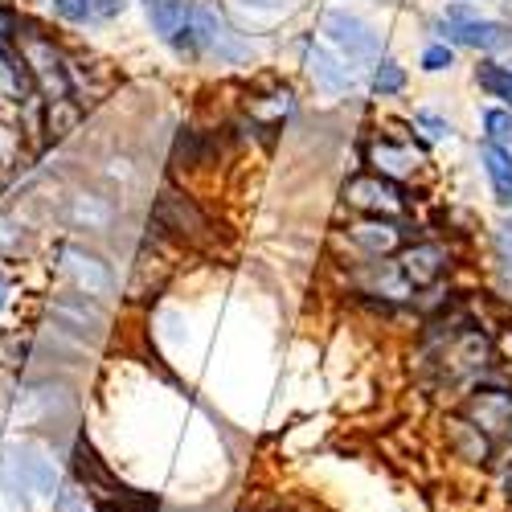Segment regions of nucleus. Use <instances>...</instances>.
<instances>
[{"label": "nucleus", "instance_id": "dca6fc26", "mask_svg": "<svg viewBox=\"0 0 512 512\" xmlns=\"http://www.w3.org/2000/svg\"><path fill=\"white\" fill-rule=\"evenodd\" d=\"M66 218H70L74 226H87V230H107L111 218H115V209H111L103 197H95V193H78V197H70Z\"/></svg>", "mask_w": 512, "mask_h": 512}, {"label": "nucleus", "instance_id": "39448f33", "mask_svg": "<svg viewBox=\"0 0 512 512\" xmlns=\"http://www.w3.org/2000/svg\"><path fill=\"white\" fill-rule=\"evenodd\" d=\"M447 37L459 41V46H472V50H484V54H496L512 41V25L504 21H488L463 5H451L447 9Z\"/></svg>", "mask_w": 512, "mask_h": 512}, {"label": "nucleus", "instance_id": "f03ea898", "mask_svg": "<svg viewBox=\"0 0 512 512\" xmlns=\"http://www.w3.org/2000/svg\"><path fill=\"white\" fill-rule=\"evenodd\" d=\"M9 480H17L33 500H54L58 496V463L46 447L37 443H13L5 451V467H0Z\"/></svg>", "mask_w": 512, "mask_h": 512}, {"label": "nucleus", "instance_id": "c85d7f7f", "mask_svg": "<svg viewBox=\"0 0 512 512\" xmlns=\"http://www.w3.org/2000/svg\"><path fill=\"white\" fill-rule=\"evenodd\" d=\"M504 492H508V500H512V467L504 472Z\"/></svg>", "mask_w": 512, "mask_h": 512}, {"label": "nucleus", "instance_id": "aec40b11", "mask_svg": "<svg viewBox=\"0 0 512 512\" xmlns=\"http://www.w3.org/2000/svg\"><path fill=\"white\" fill-rule=\"evenodd\" d=\"M476 82L492 95V99H504L512 107V70L508 66H496V62H484L476 66Z\"/></svg>", "mask_w": 512, "mask_h": 512}, {"label": "nucleus", "instance_id": "393cba45", "mask_svg": "<svg viewBox=\"0 0 512 512\" xmlns=\"http://www.w3.org/2000/svg\"><path fill=\"white\" fill-rule=\"evenodd\" d=\"M455 58H451V50L447 46H426L422 50V70H431V74H439V70H447Z\"/></svg>", "mask_w": 512, "mask_h": 512}, {"label": "nucleus", "instance_id": "f8f14e48", "mask_svg": "<svg viewBox=\"0 0 512 512\" xmlns=\"http://www.w3.org/2000/svg\"><path fill=\"white\" fill-rule=\"evenodd\" d=\"M398 271H402V279H406L410 287H431V283H439L443 271H447V254H443L439 246H431V242H418V246H410V250L402 254Z\"/></svg>", "mask_w": 512, "mask_h": 512}, {"label": "nucleus", "instance_id": "6ab92c4d", "mask_svg": "<svg viewBox=\"0 0 512 512\" xmlns=\"http://www.w3.org/2000/svg\"><path fill=\"white\" fill-rule=\"evenodd\" d=\"M455 439H459V451H463L467 459H476V463H488V459H492V435L480 431L476 422H459V426H455Z\"/></svg>", "mask_w": 512, "mask_h": 512}, {"label": "nucleus", "instance_id": "a211bd4d", "mask_svg": "<svg viewBox=\"0 0 512 512\" xmlns=\"http://www.w3.org/2000/svg\"><path fill=\"white\" fill-rule=\"evenodd\" d=\"M173 160L177 164H185V168H205L209 160H213V140L209 136H201V132H185L177 136V144H173Z\"/></svg>", "mask_w": 512, "mask_h": 512}, {"label": "nucleus", "instance_id": "1a4fd4ad", "mask_svg": "<svg viewBox=\"0 0 512 512\" xmlns=\"http://www.w3.org/2000/svg\"><path fill=\"white\" fill-rule=\"evenodd\" d=\"M345 197H349V205L381 213V218H398V213L406 209L402 189L394 181H386V177H357V181L345 185Z\"/></svg>", "mask_w": 512, "mask_h": 512}, {"label": "nucleus", "instance_id": "c756f323", "mask_svg": "<svg viewBox=\"0 0 512 512\" xmlns=\"http://www.w3.org/2000/svg\"><path fill=\"white\" fill-rule=\"evenodd\" d=\"M508 70H512V62H508Z\"/></svg>", "mask_w": 512, "mask_h": 512}, {"label": "nucleus", "instance_id": "20e7f679", "mask_svg": "<svg viewBox=\"0 0 512 512\" xmlns=\"http://www.w3.org/2000/svg\"><path fill=\"white\" fill-rule=\"evenodd\" d=\"M439 365H443V377L447 381H463V377H472L480 373L488 361H492V345H488V336L472 324H463V328H451L447 340H443V349H439Z\"/></svg>", "mask_w": 512, "mask_h": 512}, {"label": "nucleus", "instance_id": "0eeeda50", "mask_svg": "<svg viewBox=\"0 0 512 512\" xmlns=\"http://www.w3.org/2000/svg\"><path fill=\"white\" fill-rule=\"evenodd\" d=\"M50 312H54V320H58L62 332H74L82 340H99V332L107 328V312L99 304H91L82 291L58 295V300L50 304Z\"/></svg>", "mask_w": 512, "mask_h": 512}, {"label": "nucleus", "instance_id": "5701e85b", "mask_svg": "<svg viewBox=\"0 0 512 512\" xmlns=\"http://www.w3.org/2000/svg\"><path fill=\"white\" fill-rule=\"evenodd\" d=\"M484 127H488V144H512V115L508 111H488Z\"/></svg>", "mask_w": 512, "mask_h": 512}, {"label": "nucleus", "instance_id": "cd10ccee", "mask_svg": "<svg viewBox=\"0 0 512 512\" xmlns=\"http://www.w3.org/2000/svg\"><path fill=\"white\" fill-rule=\"evenodd\" d=\"M5 304H9V287L0 283V312H5Z\"/></svg>", "mask_w": 512, "mask_h": 512}, {"label": "nucleus", "instance_id": "f3484780", "mask_svg": "<svg viewBox=\"0 0 512 512\" xmlns=\"http://www.w3.org/2000/svg\"><path fill=\"white\" fill-rule=\"evenodd\" d=\"M480 160H484V168H488V181H492L496 197H500L504 205H512V156H508L500 144H484V148H480Z\"/></svg>", "mask_w": 512, "mask_h": 512}, {"label": "nucleus", "instance_id": "6e6552de", "mask_svg": "<svg viewBox=\"0 0 512 512\" xmlns=\"http://www.w3.org/2000/svg\"><path fill=\"white\" fill-rule=\"evenodd\" d=\"M324 33H328L332 46H340V50H345V58H353V62L357 58H377V33L361 17H353V13L332 9L324 17Z\"/></svg>", "mask_w": 512, "mask_h": 512}, {"label": "nucleus", "instance_id": "b1692460", "mask_svg": "<svg viewBox=\"0 0 512 512\" xmlns=\"http://www.w3.org/2000/svg\"><path fill=\"white\" fill-rule=\"evenodd\" d=\"M414 123H418V127H426V132H431L435 140H447V136L455 132V127H451L447 119H439L435 111H418V115H414Z\"/></svg>", "mask_w": 512, "mask_h": 512}, {"label": "nucleus", "instance_id": "4be33fe9", "mask_svg": "<svg viewBox=\"0 0 512 512\" xmlns=\"http://www.w3.org/2000/svg\"><path fill=\"white\" fill-rule=\"evenodd\" d=\"M402 87H406V70H402L394 58L377 62V70H373V91H377L381 99H390V95H398Z\"/></svg>", "mask_w": 512, "mask_h": 512}, {"label": "nucleus", "instance_id": "412c9836", "mask_svg": "<svg viewBox=\"0 0 512 512\" xmlns=\"http://www.w3.org/2000/svg\"><path fill=\"white\" fill-rule=\"evenodd\" d=\"M373 164H377L386 177H402V173H410V168H414L410 152H402V148H398V144H390V140L373 144Z\"/></svg>", "mask_w": 512, "mask_h": 512}, {"label": "nucleus", "instance_id": "9d476101", "mask_svg": "<svg viewBox=\"0 0 512 512\" xmlns=\"http://www.w3.org/2000/svg\"><path fill=\"white\" fill-rule=\"evenodd\" d=\"M62 271L74 279V287L82 295H111V287H115L107 263L95 259V254H87V250H78V246H66L62 250Z\"/></svg>", "mask_w": 512, "mask_h": 512}, {"label": "nucleus", "instance_id": "a878e982", "mask_svg": "<svg viewBox=\"0 0 512 512\" xmlns=\"http://www.w3.org/2000/svg\"><path fill=\"white\" fill-rule=\"evenodd\" d=\"M500 254H504V263L512 267V222L500 226Z\"/></svg>", "mask_w": 512, "mask_h": 512}, {"label": "nucleus", "instance_id": "9b49d317", "mask_svg": "<svg viewBox=\"0 0 512 512\" xmlns=\"http://www.w3.org/2000/svg\"><path fill=\"white\" fill-rule=\"evenodd\" d=\"M25 62H29L33 78L41 82V91L54 95V103H62L70 95V78L62 70V58L54 54V46H46V41H29V46H25Z\"/></svg>", "mask_w": 512, "mask_h": 512}, {"label": "nucleus", "instance_id": "f257e3e1", "mask_svg": "<svg viewBox=\"0 0 512 512\" xmlns=\"http://www.w3.org/2000/svg\"><path fill=\"white\" fill-rule=\"evenodd\" d=\"M152 222H156L160 230H168L173 238H181L185 246H213V242H218V230H213V222L201 213V205H197L189 193L173 189V185H164V189L156 193Z\"/></svg>", "mask_w": 512, "mask_h": 512}, {"label": "nucleus", "instance_id": "4468645a", "mask_svg": "<svg viewBox=\"0 0 512 512\" xmlns=\"http://www.w3.org/2000/svg\"><path fill=\"white\" fill-rule=\"evenodd\" d=\"M308 66H312L316 82H320V87H328V91H349L353 87V70L340 58H332L324 46H308Z\"/></svg>", "mask_w": 512, "mask_h": 512}, {"label": "nucleus", "instance_id": "bb28decb", "mask_svg": "<svg viewBox=\"0 0 512 512\" xmlns=\"http://www.w3.org/2000/svg\"><path fill=\"white\" fill-rule=\"evenodd\" d=\"M242 5H254V9H283L287 0H242Z\"/></svg>", "mask_w": 512, "mask_h": 512}, {"label": "nucleus", "instance_id": "7ed1b4c3", "mask_svg": "<svg viewBox=\"0 0 512 512\" xmlns=\"http://www.w3.org/2000/svg\"><path fill=\"white\" fill-rule=\"evenodd\" d=\"M189 29L197 37V50H209L218 62H246L250 58V46L234 33V25L213 5H205V0L189 5Z\"/></svg>", "mask_w": 512, "mask_h": 512}, {"label": "nucleus", "instance_id": "423d86ee", "mask_svg": "<svg viewBox=\"0 0 512 512\" xmlns=\"http://www.w3.org/2000/svg\"><path fill=\"white\" fill-rule=\"evenodd\" d=\"M148 21L160 41H168L177 54H197V37L189 29V5L185 0H144Z\"/></svg>", "mask_w": 512, "mask_h": 512}, {"label": "nucleus", "instance_id": "ddd939ff", "mask_svg": "<svg viewBox=\"0 0 512 512\" xmlns=\"http://www.w3.org/2000/svg\"><path fill=\"white\" fill-rule=\"evenodd\" d=\"M127 9V0H54V13L70 25H99Z\"/></svg>", "mask_w": 512, "mask_h": 512}, {"label": "nucleus", "instance_id": "2eb2a0df", "mask_svg": "<svg viewBox=\"0 0 512 512\" xmlns=\"http://www.w3.org/2000/svg\"><path fill=\"white\" fill-rule=\"evenodd\" d=\"M353 242L365 246L369 254H390V250H398L406 242V230L398 222H361L353 230Z\"/></svg>", "mask_w": 512, "mask_h": 512}]
</instances>
